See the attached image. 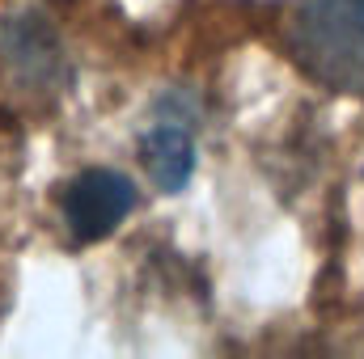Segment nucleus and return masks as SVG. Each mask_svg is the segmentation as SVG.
Masks as SVG:
<instances>
[{
    "mask_svg": "<svg viewBox=\"0 0 364 359\" xmlns=\"http://www.w3.org/2000/svg\"><path fill=\"white\" fill-rule=\"evenodd\" d=\"M284 38L309 81L364 93V0H296Z\"/></svg>",
    "mask_w": 364,
    "mask_h": 359,
    "instance_id": "obj_1",
    "label": "nucleus"
},
{
    "mask_svg": "<svg viewBox=\"0 0 364 359\" xmlns=\"http://www.w3.org/2000/svg\"><path fill=\"white\" fill-rule=\"evenodd\" d=\"M64 224L77 241L110 237L136 207V186L119 170H85L64 190Z\"/></svg>",
    "mask_w": 364,
    "mask_h": 359,
    "instance_id": "obj_2",
    "label": "nucleus"
},
{
    "mask_svg": "<svg viewBox=\"0 0 364 359\" xmlns=\"http://www.w3.org/2000/svg\"><path fill=\"white\" fill-rule=\"evenodd\" d=\"M140 161H144L149 178L170 194L191 182V174H195V118H191L182 97L157 101V110L144 127V140H140Z\"/></svg>",
    "mask_w": 364,
    "mask_h": 359,
    "instance_id": "obj_3",
    "label": "nucleus"
},
{
    "mask_svg": "<svg viewBox=\"0 0 364 359\" xmlns=\"http://www.w3.org/2000/svg\"><path fill=\"white\" fill-rule=\"evenodd\" d=\"M0 55L13 72V81L21 89H43L51 93V85L60 81L64 72V55H60V43H55V30L30 13V17H13L0 34Z\"/></svg>",
    "mask_w": 364,
    "mask_h": 359,
    "instance_id": "obj_4",
    "label": "nucleus"
}]
</instances>
